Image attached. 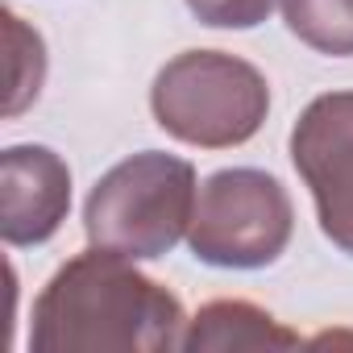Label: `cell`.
Returning a JSON list of instances; mask_svg holds the SVG:
<instances>
[{"label": "cell", "mask_w": 353, "mask_h": 353, "mask_svg": "<svg viewBox=\"0 0 353 353\" xmlns=\"http://www.w3.org/2000/svg\"><path fill=\"white\" fill-rule=\"evenodd\" d=\"M188 312L179 295L141 274L133 258L112 250H83L67 258L30 316V349L79 353V349H183Z\"/></svg>", "instance_id": "1"}, {"label": "cell", "mask_w": 353, "mask_h": 353, "mask_svg": "<svg viewBox=\"0 0 353 353\" xmlns=\"http://www.w3.org/2000/svg\"><path fill=\"white\" fill-rule=\"evenodd\" d=\"M200 200L196 166L179 154L141 150L100 174L83 204L88 245L125 254L133 262L162 258L192 229Z\"/></svg>", "instance_id": "2"}, {"label": "cell", "mask_w": 353, "mask_h": 353, "mask_svg": "<svg viewBox=\"0 0 353 353\" xmlns=\"http://www.w3.org/2000/svg\"><path fill=\"white\" fill-rule=\"evenodd\" d=\"M154 121L200 150H233L250 141L270 112L266 75L225 50L174 54L150 88Z\"/></svg>", "instance_id": "3"}, {"label": "cell", "mask_w": 353, "mask_h": 353, "mask_svg": "<svg viewBox=\"0 0 353 353\" xmlns=\"http://www.w3.org/2000/svg\"><path fill=\"white\" fill-rule=\"evenodd\" d=\"M295 233V208L287 188L266 170L229 166L204 179L188 245L204 266L262 270L283 258Z\"/></svg>", "instance_id": "4"}, {"label": "cell", "mask_w": 353, "mask_h": 353, "mask_svg": "<svg viewBox=\"0 0 353 353\" xmlns=\"http://www.w3.org/2000/svg\"><path fill=\"white\" fill-rule=\"evenodd\" d=\"M291 162L312 192L320 233L353 258V92L316 96L299 112Z\"/></svg>", "instance_id": "5"}, {"label": "cell", "mask_w": 353, "mask_h": 353, "mask_svg": "<svg viewBox=\"0 0 353 353\" xmlns=\"http://www.w3.org/2000/svg\"><path fill=\"white\" fill-rule=\"evenodd\" d=\"M71 212V166L46 145L0 154V237L13 250L50 241Z\"/></svg>", "instance_id": "6"}, {"label": "cell", "mask_w": 353, "mask_h": 353, "mask_svg": "<svg viewBox=\"0 0 353 353\" xmlns=\"http://www.w3.org/2000/svg\"><path fill=\"white\" fill-rule=\"evenodd\" d=\"M299 332L283 328L266 307L250 299H212L204 303L188 328H183V349H295Z\"/></svg>", "instance_id": "7"}, {"label": "cell", "mask_w": 353, "mask_h": 353, "mask_svg": "<svg viewBox=\"0 0 353 353\" xmlns=\"http://www.w3.org/2000/svg\"><path fill=\"white\" fill-rule=\"evenodd\" d=\"M283 21L316 54H353V0H283Z\"/></svg>", "instance_id": "8"}, {"label": "cell", "mask_w": 353, "mask_h": 353, "mask_svg": "<svg viewBox=\"0 0 353 353\" xmlns=\"http://www.w3.org/2000/svg\"><path fill=\"white\" fill-rule=\"evenodd\" d=\"M5 30H9V104L5 112L17 117L26 112L38 92H42V79H46V46H42V34L30 30L17 13H5Z\"/></svg>", "instance_id": "9"}, {"label": "cell", "mask_w": 353, "mask_h": 353, "mask_svg": "<svg viewBox=\"0 0 353 353\" xmlns=\"http://www.w3.org/2000/svg\"><path fill=\"white\" fill-rule=\"evenodd\" d=\"M279 0H188L200 26L212 30H254L274 13Z\"/></svg>", "instance_id": "10"}]
</instances>
